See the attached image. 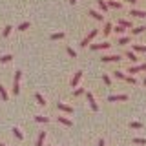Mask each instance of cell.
Here are the masks:
<instances>
[{
    "mask_svg": "<svg viewBox=\"0 0 146 146\" xmlns=\"http://www.w3.org/2000/svg\"><path fill=\"white\" fill-rule=\"evenodd\" d=\"M20 79H22V71H15V80H13V95L20 93Z\"/></svg>",
    "mask_w": 146,
    "mask_h": 146,
    "instance_id": "cell-1",
    "label": "cell"
},
{
    "mask_svg": "<svg viewBox=\"0 0 146 146\" xmlns=\"http://www.w3.org/2000/svg\"><path fill=\"white\" fill-rule=\"evenodd\" d=\"M95 36H97V29H91L90 33L86 35L84 38H82V42H80V48H88V46H90V42L95 38Z\"/></svg>",
    "mask_w": 146,
    "mask_h": 146,
    "instance_id": "cell-2",
    "label": "cell"
},
{
    "mask_svg": "<svg viewBox=\"0 0 146 146\" xmlns=\"http://www.w3.org/2000/svg\"><path fill=\"white\" fill-rule=\"evenodd\" d=\"M86 99H88V102H90V106L93 111H99V104L95 102V97H93V93H90V91H86Z\"/></svg>",
    "mask_w": 146,
    "mask_h": 146,
    "instance_id": "cell-3",
    "label": "cell"
},
{
    "mask_svg": "<svg viewBox=\"0 0 146 146\" xmlns=\"http://www.w3.org/2000/svg\"><path fill=\"white\" fill-rule=\"evenodd\" d=\"M100 60L102 62H119L121 55H104V57H100Z\"/></svg>",
    "mask_w": 146,
    "mask_h": 146,
    "instance_id": "cell-4",
    "label": "cell"
},
{
    "mask_svg": "<svg viewBox=\"0 0 146 146\" xmlns=\"http://www.w3.org/2000/svg\"><path fill=\"white\" fill-rule=\"evenodd\" d=\"M110 42H100V44H91L90 48L93 49V51H100V49H110Z\"/></svg>",
    "mask_w": 146,
    "mask_h": 146,
    "instance_id": "cell-5",
    "label": "cell"
},
{
    "mask_svg": "<svg viewBox=\"0 0 146 146\" xmlns=\"http://www.w3.org/2000/svg\"><path fill=\"white\" fill-rule=\"evenodd\" d=\"M141 71H146V62L141 64V66H131L130 70H128V73H131V75H137V73H141Z\"/></svg>",
    "mask_w": 146,
    "mask_h": 146,
    "instance_id": "cell-6",
    "label": "cell"
},
{
    "mask_svg": "<svg viewBox=\"0 0 146 146\" xmlns=\"http://www.w3.org/2000/svg\"><path fill=\"white\" fill-rule=\"evenodd\" d=\"M108 100H110V102H121V100H128V95H124V93H121V95H110Z\"/></svg>",
    "mask_w": 146,
    "mask_h": 146,
    "instance_id": "cell-7",
    "label": "cell"
},
{
    "mask_svg": "<svg viewBox=\"0 0 146 146\" xmlns=\"http://www.w3.org/2000/svg\"><path fill=\"white\" fill-rule=\"evenodd\" d=\"M80 79H82V70H79L75 73V77L71 79V88H77L79 86V82H80Z\"/></svg>",
    "mask_w": 146,
    "mask_h": 146,
    "instance_id": "cell-8",
    "label": "cell"
},
{
    "mask_svg": "<svg viewBox=\"0 0 146 146\" xmlns=\"http://www.w3.org/2000/svg\"><path fill=\"white\" fill-rule=\"evenodd\" d=\"M90 17L91 18H95V20H99V22H102L104 20V15L100 11H95V9H90Z\"/></svg>",
    "mask_w": 146,
    "mask_h": 146,
    "instance_id": "cell-9",
    "label": "cell"
},
{
    "mask_svg": "<svg viewBox=\"0 0 146 146\" xmlns=\"http://www.w3.org/2000/svg\"><path fill=\"white\" fill-rule=\"evenodd\" d=\"M130 15L131 17H137V18H146V11H143V9H131Z\"/></svg>",
    "mask_w": 146,
    "mask_h": 146,
    "instance_id": "cell-10",
    "label": "cell"
},
{
    "mask_svg": "<svg viewBox=\"0 0 146 146\" xmlns=\"http://www.w3.org/2000/svg\"><path fill=\"white\" fill-rule=\"evenodd\" d=\"M57 108L60 110V111H66V113H73V108H71V106H68V104H64V102H57Z\"/></svg>",
    "mask_w": 146,
    "mask_h": 146,
    "instance_id": "cell-11",
    "label": "cell"
},
{
    "mask_svg": "<svg viewBox=\"0 0 146 146\" xmlns=\"http://www.w3.org/2000/svg\"><path fill=\"white\" fill-rule=\"evenodd\" d=\"M44 141H46V131L42 130L38 133V139H36V143H35V146H44Z\"/></svg>",
    "mask_w": 146,
    "mask_h": 146,
    "instance_id": "cell-12",
    "label": "cell"
},
{
    "mask_svg": "<svg viewBox=\"0 0 146 146\" xmlns=\"http://www.w3.org/2000/svg\"><path fill=\"white\" fill-rule=\"evenodd\" d=\"M97 4H99V9H100L102 13H106L108 9H110V6H108V2H106V0H97Z\"/></svg>",
    "mask_w": 146,
    "mask_h": 146,
    "instance_id": "cell-13",
    "label": "cell"
},
{
    "mask_svg": "<svg viewBox=\"0 0 146 146\" xmlns=\"http://www.w3.org/2000/svg\"><path fill=\"white\" fill-rule=\"evenodd\" d=\"M108 6H110V7H113V9H121V7H122V4L119 2V0H110Z\"/></svg>",
    "mask_w": 146,
    "mask_h": 146,
    "instance_id": "cell-14",
    "label": "cell"
},
{
    "mask_svg": "<svg viewBox=\"0 0 146 146\" xmlns=\"http://www.w3.org/2000/svg\"><path fill=\"white\" fill-rule=\"evenodd\" d=\"M57 119H58V122H60V124L68 126V128H70V126H73V122L70 121V119H66V117H57Z\"/></svg>",
    "mask_w": 146,
    "mask_h": 146,
    "instance_id": "cell-15",
    "label": "cell"
},
{
    "mask_svg": "<svg viewBox=\"0 0 146 146\" xmlns=\"http://www.w3.org/2000/svg\"><path fill=\"white\" fill-rule=\"evenodd\" d=\"M111 31H113V26H111V22H106V26H104V29H102V33L104 35H110V33H111Z\"/></svg>",
    "mask_w": 146,
    "mask_h": 146,
    "instance_id": "cell-16",
    "label": "cell"
},
{
    "mask_svg": "<svg viewBox=\"0 0 146 146\" xmlns=\"http://www.w3.org/2000/svg\"><path fill=\"white\" fill-rule=\"evenodd\" d=\"M133 51H135V53H146V46H141V44H133Z\"/></svg>",
    "mask_w": 146,
    "mask_h": 146,
    "instance_id": "cell-17",
    "label": "cell"
},
{
    "mask_svg": "<svg viewBox=\"0 0 146 146\" xmlns=\"http://www.w3.org/2000/svg\"><path fill=\"white\" fill-rule=\"evenodd\" d=\"M144 29H146L144 26H137V27H131V33H133V35H141V33H144Z\"/></svg>",
    "mask_w": 146,
    "mask_h": 146,
    "instance_id": "cell-18",
    "label": "cell"
},
{
    "mask_svg": "<svg viewBox=\"0 0 146 146\" xmlns=\"http://www.w3.org/2000/svg\"><path fill=\"white\" fill-rule=\"evenodd\" d=\"M13 60V55L9 53V55H2V57H0V62L2 64H7V62H11Z\"/></svg>",
    "mask_w": 146,
    "mask_h": 146,
    "instance_id": "cell-19",
    "label": "cell"
},
{
    "mask_svg": "<svg viewBox=\"0 0 146 146\" xmlns=\"http://www.w3.org/2000/svg\"><path fill=\"white\" fill-rule=\"evenodd\" d=\"M126 58L128 60H131V62H137L139 58H137V55H135V51H128L126 53Z\"/></svg>",
    "mask_w": 146,
    "mask_h": 146,
    "instance_id": "cell-20",
    "label": "cell"
},
{
    "mask_svg": "<svg viewBox=\"0 0 146 146\" xmlns=\"http://www.w3.org/2000/svg\"><path fill=\"white\" fill-rule=\"evenodd\" d=\"M35 121H36V122H42V124H48V122H49V117H44V115H36V117H35Z\"/></svg>",
    "mask_w": 146,
    "mask_h": 146,
    "instance_id": "cell-21",
    "label": "cell"
},
{
    "mask_svg": "<svg viewBox=\"0 0 146 146\" xmlns=\"http://www.w3.org/2000/svg\"><path fill=\"white\" fill-rule=\"evenodd\" d=\"M113 31H115V33H117V35H121V36H122V35H124V31H126V27H124V26H121V24H119L117 27H113Z\"/></svg>",
    "mask_w": 146,
    "mask_h": 146,
    "instance_id": "cell-22",
    "label": "cell"
},
{
    "mask_svg": "<svg viewBox=\"0 0 146 146\" xmlns=\"http://www.w3.org/2000/svg\"><path fill=\"white\" fill-rule=\"evenodd\" d=\"M0 97H2V100H7V99H9L7 91H6V88H4L2 84H0Z\"/></svg>",
    "mask_w": 146,
    "mask_h": 146,
    "instance_id": "cell-23",
    "label": "cell"
},
{
    "mask_svg": "<svg viewBox=\"0 0 146 146\" xmlns=\"http://www.w3.org/2000/svg\"><path fill=\"white\" fill-rule=\"evenodd\" d=\"M35 99H36V102H38L40 106H46V104H48V102H46V99H44L40 93H36V95H35Z\"/></svg>",
    "mask_w": 146,
    "mask_h": 146,
    "instance_id": "cell-24",
    "label": "cell"
},
{
    "mask_svg": "<svg viewBox=\"0 0 146 146\" xmlns=\"http://www.w3.org/2000/svg\"><path fill=\"white\" fill-rule=\"evenodd\" d=\"M13 135H15V137H17V139H20V141H22V139H24V133H22V131H20V130H18V128H13Z\"/></svg>",
    "mask_w": 146,
    "mask_h": 146,
    "instance_id": "cell-25",
    "label": "cell"
},
{
    "mask_svg": "<svg viewBox=\"0 0 146 146\" xmlns=\"http://www.w3.org/2000/svg\"><path fill=\"white\" fill-rule=\"evenodd\" d=\"M119 24L124 26V27H133V26H131V22H130V20H126V18H121V20H119Z\"/></svg>",
    "mask_w": 146,
    "mask_h": 146,
    "instance_id": "cell-26",
    "label": "cell"
},
{
    "mask_svg": "<svg viewBox=\"0 0 146 146\" xmlns=\"http://www.w3.org/2000/svg\"><path fill=\"white\" fill-rule=\"evenodd\" d=\"M124 80L128 82V84H137V79H135L133 75H126V79H124Z\"/></svg>",
    "mask_w": 146,
    "mask_h": 146,
    "instance_id": "cell-27",
    "label": "cell"
},
{
    "mask_svg": "<svg viewBox=\"0 0 146 146\" xmlns=\"http://www.w3.org/2000/svg\"><path fill=\"white\" fill-rule=\"evenodd\" d=\"M130 128H133V130H141L143 124H141V122H137V121H133V122H130Z\"/></svg>",
    "mask_w": 146,
    "mask_h": 146,
    "instance_id": "cell-28",
    "label": "cell"
},
{
    "mask_svg": "<svg viewBox=\"0 0 146 146\" xmlns=\"http://www.w3.org/2000/svg\"><path fill=\"white\" fill-rule=\"evenodd\" d=\"M119 44H121V46L130 44V36H121V38H119Z\"/></svg>",
    "mask_w": 146,
    "mask_h": 146,
    "instance_id": "cell-29",
    "label": "cell"
},
{
    "mask_svg": "<svg viewBox=\"0 0 146 146\" xmlns=\"http://www.w3.org/2000/svg\"><path fill=\"white\" fill-rule=\"evenodd\" d=\"M27 27H29V22H22V24H20V26H18V27H17V29H18V31H26V29H27Z\"/></svg>",
    "mask_w": 146,
    "mask_h": 146,
    "instance_id": "cell-30",
    "label": "cell"
},
{
    "mask_svg": "<svg viewBox=\"0 0 146 146\" xmlns=\"http://www.w3.org/2000/svg\"><path fill=\"white\" fill-rule=\"evenodd\" d=\"M64 38V33H53L51 35V40H62Z\"/></svg>",
    "mask_w": 146,
    "mask_h": 146,
    "instance_id": "cell-31",
    "label": "cell"
},
{
    "mask_svg": "<svg viewBox=\"0 0 146 146\" xmlns=\"http://www.w3.org/2000/svg\"><path fill=\"white\" fill-rule=\"evenodd\" d=\"M102 80H104V84H106V86H111V79H110V75L104 73V75H102Z\"/></svg>",
    "mask_w": 146,
    "mask_h": 146,
    "instance_id": "cell-32",
    "label": "cell"
},
{
    "mask_svg": "<svg viewBox=\"0 0 146 146\" xmlns=\"http://www.w3.org/2000/svg\"><path fill=\"white\" fill-rule=\"evenodd\" d=\"M133 144H146V139H143V137H135Z\"/></svg>",
    "mask_w": 146,
    "mask_h": 146,
    "instance_id": "cell-33",
    "label": "cell"
},
{
    "mask_svg": "<svg viewBox=\"0 0 146 146\" xmlns=\"http://www.w3.org/2000/svg\"><path fill=\"white\" fill-rule=\"evenodd\" d=\"M113 75H115L117 79H121V80H124V79H126V75H124L122 71H113Z\"/></svg>",
    "mask_w": 146,
    "mask_h": 146,
    "instance_id": "cell-34",
    "label": "cell"
},
{
    "mask_svg": "<svg viewBox=\"0 0 146 146\" xmlns=\"http://www.w3.org/2000/svg\"><path fill=\"white\" fill-rule=\"evenodd\" d=\"M82 93H86L84 88H77L75 91H73V95H75V97H79V95H82Z\"/></svg>",
    "mask_w": 146,
    "mask_h": 146,
    "instance_id": "cell-35",
    "label": "cell"
},
{
    "mask_svg": "<svg viewBox=\"0 0 146 146\" xmlns=\"http://www.w3.org/2000/svg\"><path fill=\"white\" fill-rule=\"evenodd\" d=\"M11 31H13V27H11V26H6V27H4V36H9V33H11Z\"/></svg>",
    "mask_w": 146,
    "mask_h": 146,
    "instance_id": "cell-36",
    "label": "cell"
},
{
    "mask_svg": "<svg viewBox=\"0 0 146 146\" xmlns=\"http://www.w3.org/2000/svg\"><path fill=\"white\" fill-rule=\"evenodd\" d=\"M68 55H70L71 58H75L77 57V53H75V49H71V48H68Z\"/></svg>",
    "mask_w": 146,
    "mask_h": 146,
    "instance_id": "cell-37",
    "label": "cell"
},
{
    "mask_svg": "<svg viewBox=\"0 0 146 146\" xmlns=\"http://www.w3.org/2000/svg\"><path fill=\"white\" fill-rule=\"evenodd\" d=\"M126 2H128V4H135L137 0H126Z\"/></svg>",
    "mask_w": 146,
    "mask_h": 146,
    "instance_id": "cell-38",
    "label": "cell"
},
{
    "mask_svg": "<svg viewBox=\"0 0 146 146\" xmlns=\"http://www.w3.org/2000/svg\"><path fill=\"white\" fill-rule=\"evenodd\" d=\"M70 4H71V6H75V4H77V0H70Z\"/></svg>",
    "mask_w": 146,
    "mask_h": 146,
    "instance_id": "cell-39",
    "label": "cell"
},
{
    "mask_svg": "<svg viewBox=\"0 0 146 146\" xmlns=\"http://www.w3.org/2000/svg\"><path fill=\"white\" fill-rule=\"evenodd\" d=\"M99 146H104V141H102V139H100V141H99Z\"/></svg>",
    "mask_w": 146,
    "mask_h": 146,
    "instance_id": "cell-40",
    "label": "cell"
},
{
    "mask_svg": "<svg viewBox=\"0 0 146 146\" xmlns=\"http://www.w3.org/2000/svg\"><path fill=\"white\" fill-rule=\"evenodd\" d=\"M143 84H144V86H146V77H144V80H143Z\"/></svg>",
    "mask_w": 146,
    "mask_h": 146,
    "instance_id": "cell-41",
    "label": "cell"
},
{
    "mask_svg": "<svg viewBox=\"0 0 146 146\" xmlns=\"http://www.w3.org/2000/svg\"><path fill=\"white\" fill-rule=\"evenodd\" d=\"M0 146H6V144H0Z\"/></svg>",
    "mask_w": 146,
    "mask_h": 146,
    "instance_id": "cell-42",
    "label": "cell"
}]
</instances>
